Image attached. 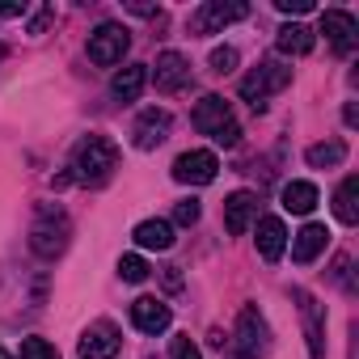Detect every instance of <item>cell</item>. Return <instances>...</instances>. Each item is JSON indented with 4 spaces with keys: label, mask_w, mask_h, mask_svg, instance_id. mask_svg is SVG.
I'll list each match as a JSON object with an SVG mask.
<instances>
[{
    "label": "cell",
    "mask_w": 359,
    "mask_h": 359,
    "mask_svg": "<svg viewBox=\"0 0 359 359\" xmlns=\"http://www.w3.org/2000/svg\"><path fill=\"white\" fill-rule=\"evenodd\" d=\"M321 34L334 43V51H351L355 47V34H359V26H355V18L346 13V9H325L321 13Z\"/></svg>",
    "instance_id": "obj_12"
},
{
    "label": "cell",
    "mask_w": 359,
    "mask_h": 359,
    "mask_svg": "<svg viewBox=\"0 0 359 359\" xmlns=\"http://www.w3.org/2000/svg\"><path fill=\"white\" fill-rule=\"evenodd\" d=\"M313 43H317V34H313L309 26H300V22H287V26L279 30V39H275L279 55H309Z\"/></svg>",
    "instance_id": "obj_19"
},
{
    "label": "cell",
    "mask_w": 359,
    "mask_h": 359,
    "mask_svg": "<svg viewBox=\"0 0 359 359\" xmlns=\"http://www.w3.org/2000/svg\"><path fill=\"white\" fill-rule=\"evenodd\" d=\"M304 161H309L313 169H334V165H342V161H346V144H342V140L313 144V148L304 152Z\"/></svg>",
    "instance_id": "obj_23"
},
{
    "label": "cell",
    "mask_w": 359,
    "mask_h": 359,
    "mask_svg": "<svg viewBox=\"0 0 359 359\" xmlns=\"http://www.w3.org/2000/svg\"><path fill=\"white\" fill-rule=\"evenodd\" d=\"M275 9L287 18H300V13H313V0H275Z\"/></svg>",
    "instance_id": "obj_29"
},
{
    "label": "cell",
    "mask_w": 359,
    "mask_h": 359,
    "mask_svg": "<svg viewBox=\"0 0 359 359\" xmlns=\"http://www.w3.org/2000/svg\"><path fill=\"white\" fill-rule=\"evenodd\" d=\"M131 325H135L140 334H161V330H169V304L156 300V296H140V300L131 304Z\"/></svg>",
    "instance_id": "obj_13"
},
{
    "label": "cell",
    "mask_w": 359,
    "mask_h": 359,
    "mask_svg": "<svg viewBox=\"0 0 359 359\" xmlns=\"http://www.w3.org/2000/svg\"><path fill=\"white\" fill-rule=\"evenodd\" d=\"M169 127H173V118H169V110H144L140 118H135V127H131V140H135V148L140 152H152L156 144H165L169 140Z\"/></svg>",
    "instance_id": "obj_9"
},
{
    "label": "cell",
    "mask_w": 359,
    "mask_h": 359,
    "mask_svg": "<svg viewBox=\"0 0 359 359\" xmlns=\"http://www.w3.org/2000/svg\"><path fill=\"white\" fill-rule=\"evenodd\" d=\"M254 216H258V199H254L250 191H233V195L224 199V229H229L233 237H241V233L254 224Z\"/></svg>",
    "instance_id": "obj_14"
},
{
    "label": "cell",
    "mask_w": 359,
    "mask_h": 359,
    "mask_svg": "<svg viewBox=\"0 0 359 359\" xmlns=\"http://www.w3.org/2000/svg\"><path fill=\"white\" fill-rule=\"evenodd\" d=\"M0 18H26V5H0Z\"/></svg>",
    "instance_id": "obj_31"
},
{
    "label": "cell",
    "mask_w": 359,
    "mask_h": 359,
    "mask_svg": "<svg viewBox=\"0 0 359 359\" xmlns=\"http://www.w3.org/2000/svg\"><path fill=\"white\" fill-rule=\"evenodd\" d=\"M237 64H241L237 47H216V51H212V72H216V76H229Z\"/></svg>",
    "instance_id": "obj_25"
},
{
    "label": "cell",
    "mask_w": 359,
    "mask_h": 359,
    "mask_svg": "<svg viewBox=\"0 0 359 359\" xmlns=\"http://www.w3.org/2000/svg\"><path fill=\"white\" fill-rule=\"evenodd\" d=\"M359 177L355 173H346L342 177V187H338V195H334V216L342 220V224H355L359 220Z\"/></svg>",
    "instance_id": "obj_21"
},
{
    "label": "cell",
    "mask_w": 359,
    "mask_h": 359,
    "mask_svg": "<svg viewBox=\"0 0 359 359\" xmlns=\"http://www.w3.org/2000/svg\"><path fill=\"white\" fill-rule=\"evenodd\" d=\"M195 220H199V203L195 199H187V203L173 208V224H195Z\"/></svg>",
    "instance_id": "obj_28"
},
{
    "label": "cell",
    "mask_w": 359,
    "mask_h": 359,
    "mask_svg": "<svg viewBox=\"0 0 359 359\" xmlns=\"http://www.w3.org/2000/svg\"><path fill=\"white\" fill-rule=\"evenodd\" d=\"M0 64H5V43H0Z\"/></svg>",
    "instance_id": "obj_32"
},
{
    "label": "cell",
    "mask_w": 359,
    "mask_h": 359,
    "mask_svg": "<svg viewBox=\"0 0 359 359\" xmlns=\"http://www.w3.org/2000/svg\"><path fill=\"white\" fill-rule=\"evenodd\" d=\"M144 85H148V64H127L123 72H114L110 93H114L118 102H135V97L144 93Z\"/></svg>",
    "instance_id": "obj_18"
},
{
    "label": "cell",
    "mask_w": 359,
    "mask_h": 359,
    "mask_svg": "<svg viewBox=\"0 0 359 359\" xmlns=\"http://www.w3.org/2000/svg\"><path fill=\"white\" fill-rule=\"evenodd\" d=\"M123 346V334L110 325V321H93L85 334H81V359H114Z\"/></svg>",
    "instance_id": "obj_10"
},
{
    "label": "cell",
    "mask_w": 359,
    "mask_h": 359,
    "mask_svg": "<svg viewBox=\"0 0 359 359\" xmlns=\"http://www.w3.org/2000/svg\"><path fill=\"white\" fill-rule=\"evenodd\" d=\"M233 346H237V359H262V355L271 351V330H266V321H262V313H258L254 304L241 309Z\"/></svg>",
    "instance_id": "obj_6"
},
{
    "label": "cell",
    "mask_w": 359,
    "mask_h": 359,
    "mask_svg": "<svg viewBox=\"0 0 359 359\" xmlns=\"http://www.w3.org/2000/svg\"><path fill=\"white\" fill-rule=\"evenodd\" d=\"M216 173H220V161L208 148H191L173 161V177L182 187H208V182H216Z\"/></svg>",
    "instance_id": "obj_7"
},
{
    "label": "cell",
    "mask_w": 359,
    "mask_h": 359,
    "mask_svg": "<svg viewBox=\"0 0 359 359\" xmlns=\"http://www.w3.org/2000/svg\"><path fill=\"white\" fill-rule=\"evenodd\" d=\"M300 300V317H304V338H309V355L321 359L325 355V321H321V304L309 292H296Z\"/></svg>",
    "instance_id": "obj_15"
},
{
    "label": "cell",
    "mask_w": 359,
    "mask_h": 359,
    "mask_svg": "<svg viewBox=\"0 0 359 359\" xmlns=\"http://www.w3.org/2000/svg\"><path fill=\"white\" fill-rule=\"evenodd\" d=\"M118 169V148L106 135H85L72 152V177L85 187H102L106 177Z\"/></svg>",
    "instance_id": "obj_1"
},
{
    "label": "cell",
    "mask_w": 359,
    "mask_h": 359,
    "mask_svg": "<svg viewBox=\"0 0 359 359\" xmlns=\"http://www.w3.org/2000/svg\"><path fill=\"white\" fill-rule=\"evenodd\" d=\"M317 199H321V195H317L313 182H287V187H283V208L296 212V216H309V212L317 208Z\"/></svg>",
    "instance_id": "obj_22"
},
{
    "label": "cell",
    "mask_w": 359,
    "mask_h": 359,
    "mask_svg": "<svg viewBox=\"0 0 359 359\" xmlns=\"http://www.w3.org/2000/svg\"><path fill=\"white\" fill-rule=\"evenodd\" d=\"M169 359H203V351L195 346L191 334H177V338H169Z\"/></svg>",
    "instance_id": "obj_26"
},
{
    "label": "cell",
    "mask_w": 359,
    "mask_h": 359,
    "mask_svg": "<svg viewBox=\"0 0 359 359\" xmlns=\"http://www.w3.org/2000/svg\"><path fill=\"white\" fill-rule=\"evenodd\" d=\"M152 81H156L161 93H177V89L191 81V64H187V55L161 51V55H156V72H152Z\"/></svg>",
    "instance_id": "obj_11"
},
{
    "label": "cell",
    "mask_w": 359,
    "mask_h": 359,
    "mask_svg": "<svg viewBox=\"0 0 359 359\" xmlns=\"http://www.w3.org/2000/svg\"><path fill=\"white\" fill-rule=\"evenodd\" d=\"M195 127L203 131V135H212L216 144H224V148H237L241 144V123L233 118V110H229V102L220 97V93H208L199 106H195Z\"/></svg>",
    "instance_id": "obj_2"
},
{
    "label": "cell",
    "mask_w": 359,
    "mask_h": 359,
    "mask_svg": "<svg viewBox=\"0 0 359 359\" xmlns=\"http://www.w3.org/2000/svg\"><path fill=\"white\" fill-rule=\"evenodd\" d=\"M22 359H60V351L47 338H26L22 342Z\"/></svg>",
    "instance_id": "obj_27"
},
{
    "label": "cell",
    "mask_w": 359,
    "mask_h": 359,
    "mask_svg": "<svg viewBox=\"0 0 359 359\" xmlns=\"http://www.w3.org/2000/svg\"><path fill=\"white\" fill-rule=\"evenodd\" d=\"M250 13V5H241V0H208V5H199L195 13H191V34H216V30H224L229 22H241Z\"/></svg>",
    "instance_id": "obj_8"
},
{
    "label": "cell",
    "mask_w": 359,
    "mask_h": 359,
    "mask_svg": "<svg viewBox=\"0 0 359 359\" xmlns=\"http://www.w3.org/2000/svg\"><path fill=\"white\" fill-rule=\"evenodd\" d=\"M287 85H292V68L279 64V60H262V64L241 81V97L250 102L254 114H262V110H266V97L279 93V89H287Z\"/></svg>",
    "instance_id": "obj_4"
},
{
    "label": "cell",
    "mask_w": 359,
    "mask_h": 359,
    "mask_svg": "<svg viewBox=\"0 0 359 359\" xmlns=\"http://www.w3.org/2000/svg\"><path fill=\"white\" fill-rule=\"evenodd\" d=\"M131 237H135L140 250H169L173 245V224L169 220H140Z\"/></svg>",
    "instance_id": "obj_20"
},
{
    "label": "cell",
    "mask_w": 359,
    "mask_h": 359,
    "mask_svg": "<svg viewBox=\"0 0 359 359\" xmlns=\"http://www.w3.org/2000/svg\"><path fill=\"white\" fill-rule=\"evenodd\" d=\"M325 245H330V229L325 224H304L296 233V241H292V258L296 262H313V258L325 254Z\"/></svg>",
    "instance_id": "obj_17"
},
{
    "label": "cell",
    "mask_w": 359,
    "mask_h": 359,
    "mask_svg": "<svg viewBox=\"0 0 359 359\" xmlns=\"http://www.w3.org/2000/svg\"><path fill=\"white\" fill-rule=\"evenodd\" d=\"M118 275H123V283H144L148 279V262L140 254H123L118 258Z\"/></svg>",
    "instance_id": "obj_24"
},
{
    "label": "cell",
    "mask_w": 359,
    "mask_h": 359,
    "mask_svg": "<svg viewBox=\"0 0 359 359\" xmlns=\"http://www.w3.org/2000/svg\"><path fill=\"white\" fill-rule=\"evenodd\" d=\"M68 237H72V224L64 216V208H39L34 216V229H30V250L39 258H60L68 250Z\"/></svg>",
    "instance_id": "obj_3"
},
{
    "label": "cell",
    "mask_w": 359,
    "mask_h": 359,
    "mask_svg": "<svg viewBox=\"0 0 359 359\" xmlns=\"http://www.w3.org/2000/svg\"><path fill=\"white\" fill-rule=\"evenodd\" d=\"M283 250H287V229H283V220H279V216H262V220H258V254H262L266 262H279Z\"/></svg>",
    "instance_id": "obj_16"
},
{
    "label": "cell",
    "mask_w": 359,
    "mask_h": 359,
    "mask_svg": "<svg viewBox=\"0 0 359 359\" xmlns=\"http://www.w3.org/2000/svg\"><path fill=\"white\" fill-rule=\"evenodd\" d=\"M0 359H9V351H5V346H0Z\"/></svg>",
    "instance_id": "obj_33"
},
{
    "label": "cell",
    "mask_w": 359,
    "mask_h": 359,
    "mask_svg": "<svg viewBox=\"0 0 359 359\" xmlns=\"http://www.w3.org/2000/svg\"><path fill=\"white\" fill-rule=\"evenodd\" d=\"M47 22H51V9H43V13L30 22V34H43V30H47Z\"/></svg>",
    "instance_id": "obj_30"
},
{
    "label": "cell",
    "mask_w": 359,
    "mask_h": 359,
    "mask_svg": "<svg viewBox=\"0 0 359 359\" xmlns=\"http://www.w3.org/2000/svg\"><path fill=\"white\" fill-rule=\"evenodd\" d=\"M127 47H131V30H127V26H118V22H102V26L89 34V60H93V64H102V68L123 64Z\"/></svg>",
    "instance_id": "obj_5"
}]
</instances>
